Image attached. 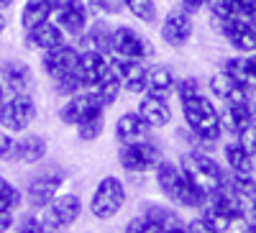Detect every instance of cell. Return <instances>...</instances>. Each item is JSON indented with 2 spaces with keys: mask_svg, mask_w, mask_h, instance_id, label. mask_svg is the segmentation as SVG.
<instances>
[{
  "mask_svg": "<svg viewBox=\"0 0 256 233\" xmlns=\"http://www.w3.org/2000/svg\"><path fill=\"white\" fill-rule=\"evenodd\" d=\"M180 105H182V118L187 123L190 134L200 141L202 149H208L212 144H220L223 128H220V113H218L216 100L205 92H200L195 98L182 100Z\"/></svg>",
  "mask_w": 256,
  "mask_h": 233,
  "instance_id": "obj_1",
  "label": "cell"
},
{
  "mask_svg": "<svg viewBox=\"0 0 256 233\" xmlns=\"http://www.w3.org/2000/svg\"><path fill=\"white\" fill-rule=\"evenodd\" d=\"M152 172H154L156 190L164 195V200H169L172 205L184 208V210H198L205 202V195L182 174V169H180L177 162L159 159Z\"/></svg>",
  "mask_w": 256,
  "mask_h": 233,
  "instance_id": "obj_2",
  "label": "cell"
},
{
  "mask_svg": "<svg viewBox=\"0 0 256 233\" xmlns=\"http://www.w3.org/2000/svg\"><path fill=\"white\" fill-rule=\"evenodd\" d=\"M180 169H182V174L195 184L200 192L208 198L212 195L216 190H220L226 184V169L223 164L216 159V156H210L205 149H192V152H182L180 156Z\"/></svg>",
  "mask_w": 256,
  "mask_h": 233,
  "instance_id": "obj_3",
  "label": "cell"
},
{
  "mask_svg": "<svg viewBox=\"0 0 256 233\" xmlns=\"http://www.w3.org/2000/svg\"><path fill=\"white\" fill-rule=\"evenodd\" d=\"M126 202H128L126 182L116 174H108L95 184L92 195H90V202H88V210H90V216L95 220H113L126 208Z\"/></svg>",
  "mask_w": 256,
  "mask_h": 233,
  "instance_id": "obj_4",
  "label": "cell"
},
{
  "mask_svg": "<svg viewBox=\"0 0 256 233\" xmlns=\"http://www.w3.org/2000/svg\"><path fill=\"white\" fill-rule=\"evenodd\" d=\"M38 118V105L31 92H8L0 102V128L8 134H26Z\"/></svg>",
  "mask_w": 256,
  "mask_h": 233,
  "instance_id": "obj_5",
  "label": "cell"
},
{
  "mask_svg": "<svg viewBox=\"0 0 256 233\" xmlns=\"http://www.w3.org/2000/svg\"><path fill=\"white\" fill-rule=\"evenodd\" d=\"M154 54H156V49H154L152 38H148L146 34H141V31L134 28L131 24H118V26H113L110 56L148 62V59H154Z\"/></svg>",
  "mask_w": 256,
  "mask_h": 233,
  "instance_id": "obj_6",
  "label": "cell"
},
{
  "mask_svg": "<svg viewBox=\"0 0 256 233\" xmlns=\"http://www.w3.org/2000/svg\"><path fill=\"white\" fill-rule=\"evenodd\" d=\"M159 159H164V154L159 149V144H154L152 138H144L136 144H120V149H118V164L128 174L152 172Z\"/></svg>",
  "mask_w": 256,
  "mask_h": 233,
  "instance_id": "obj_7",
  "label": "cell"
},
{
  "mask_svg": "<svg viewBox=\"0 0 256 233\" xmlns=\"http://www.w3.org/2000/svg\"><path fill=\"white\" fill-rule=\"evenodd\" d=\"M41 218H44L49 230H70L82 218V200L74 192H59L49 205L41 208Z\"/></svg>",
  "mask_w": 256,
  "mask_h": 233,
  "instance_id": "obj_8",
  "label": "cell"
},
{
  "mask_svg": "<svg viewBox=\"0 0 256 233\" xmlns=\"http://www.w3.org/2000/svg\"><path fill=\"white\" fill-rule=\"evenodd\" d=\"M159 36L169 49H184L195 36V16L187 13L184 8L166 10L159 26Z\"/></svg>",
  "mask_w": 256,
  "mask_h": 233,
  "instance_id": "obj_9",
  "label": "cell"
},
{
  "mask_svg": "<svg viewBox=\"0 0 256 233\" xmlns=\"http://www.w3.org/2000/svg\"><path fill=\"white\" fill-rule=\"evenodd\" d=\"M52 20L62 28V34L67 38H80L82 31L92 20V10L88 6V0H59Z\"/></svg>",
  "mask_w": 256,
  "mask_h": 233,
  "instance_id": "obj_10",
  "label": "cell"
},
{
  "mask_svg": "<svg viewBox=\"0 0 256 233\" xmlns=\"http://www.w3.org/2000/svg\"><path fill=\"white\" fill-rule=\"evenodd\" d=\"M210 24H212V28H216V34H220L233 49H238V54H254V49H256L254 20H244V18H216V16H210Z\"/></svg>",
  "mask_w": 256,
  "mask_h": 233,
  "instance_id": "obj_11",
  "label": "cell"
},
{
  "mask_svg": "<svg viewBox=\"0 0 256 233\" xmlns=\"http://www.w3.org/2000/svg\"><path fill=\"white\" fill-rule=\"evenodd\" d=\"M105 108L100 105V100L95 98L92 90H80L74 95H70L67 100H64L59 105V120L62 123H67V126H80L84 120H90L95 116H102Z\"/></svg>",
  "mask_w": 256,
  "mask_h": 233,
  "instance_id": "obj_12",
  "label": "cell"
},
{
  "mask_svg": "<svg viewBox=\"0 0 256 233\" xmlns=\"http://www.w3.org/2000/svg\"><path fill=\"white\" fill-rule=\"evenodd\" d=\"M77 62H80V49L72 44V41H64L62 46L41 52V70H44V74L52 82L77 72Z\"/></svg>",
  "mask_w": 256,
  "mask_h": 233,
  "instance_id": "obj_13",
  "label": "cell"
},
{
  "mask_svg": "<svg viewBox=\"0 0 256 233\" xmlns=\"http://www.w3.org/2000/svg\"><path fill=\"white\" fill-rule=\"evenodd\" d=\"M110 70L113 74L120 80V88L128 95H144L146 92V64L148 62H138V59H120V56H110Z\"/></svg>",
  "mask_w": 256,
  "mask_h": 233,
  "instance_id": "obj_14",
  "label": "cell"
},
{
  "mask_svg": "<svg viewBox=\"0 0 256 233\" xmlns=\"http://www.w3.org/2000/svg\"><path fill=\"white\" fill-rule=\"evenodd\" d=\"M64 182H67V174H62V172H46V174H41V177H34L26 187V192H24V200L34 208V210H41L44 205H49L59 192H62V187Z\"/></svg>",
  "mask_w": 256,
  "mask_h": 233,
  "instance_id": "obj_15",
  "label": "cell"
},
{
  "mask_svg": "<svg viewBox=\"0 0 256 233\" xmlns=\"http://www.w3.org/2000/svg\"><path fill=\"white\" fill-rule=\"evenodd\" d=\"M136 116L148 126V128H166L174 120V110L169 105L166 98H156V95H138V105H136Z\"/></svg>",
  "mask_w": 256,
  "mask_h": 233,
  "instance_id": "obj_16",
  "label": "cell"
},
{
  "mask_svg": "<svg viewBox=\"0 0 256 233\" xmlns=\"http://www.w3.org/2000/svg\"><path fill=\"white\" fill-rule=\"evenodd\" d=\"M208 90H210V98L218 100V102H244V100H251V90L244 88L241 82H236L230 74H226L223 70L210 74Z\"/></svg>",
  "mask_w": 256,
  "mask_h": 233,
  "instance_id": "obj_17",
  "label": "cell"
},
{
  "mask_svg": "<svg viewBox=\"0 0 256 233\" xmlns=\"http://www.w3.org/2000/svg\"><path fill=\"white\" fill-rule=\"evenodd\" d=\"M220 113V128L223 134H230L236 136L246 128L254 126V105L251 100H244V102H223V108H218Z\"/></svg>",
  "mask_w": 256,
  "mask_h": 233,
  "instance_id": "obj_18",
  "label": "cell"
},
{
  "mask_svg": "<svg viewBox=\"0 0 256 233\" xmlns=\"http://www.w3.org/2000/svg\"><path fill=\"white\" fill-rule=\"evenodd\" d=\"M110 36H113V26L105 18H95L88 24V28L82 31L77 41L80 52H100V54H110Z\"/></svg>",
  "mask_w": 256,
  "mask_h": 233,
  "instance_id": "obj_19",
  "label": "cell"
},
{
  "mask_svg": "<svg viewBox=\"0 0 256 233\" xmlns=\"http://www.w3.org/2000/svg\"><path fill=\"white\" fill-rule=\"evenodd\" d=\"M0 80L8 92H31L34 90V70L24 59H6L0 64Z\"/></svg>",
  "mask_w": 256,
  "mask_h": 233,
  "instance_id": "obj_20",
  "label": "cell"
},
{
  "mask_svg": "<svg viewBox=\"0 0 256 233\" xmlns=\"http://www.w3.org/2000/svg\"><path fill=\"white\" fill-rule=\"evenodd\" d=\"M108 72H110L108 54H100V52H80L77 77L82 80L84 88H92V84H98Z\"/></svg>",
  "mask_w": 256,
  "mask_h": 233,
  "instance_id": "obj_21",
  "label": "cell"
},
{
  "mask_svg": "<svg viewBox=\"0 0 256 233\" xmlns=\"http://www.w3.org/2000/svg\"><path fill=\"white\" fill-rule=\"evenodd\" d=\"M177 88V74L169 64H146V95L172 98Z\"/></svg>",
  "mask_w": 256,
  "mask_h": 233,
  "instance_id": "obj_22",
  "label": "cell"
},
{
  "mask_svg": "<svg viewBox=\"0 0 256 233\" xmlns=\"http://www.w3.org/2000/svg\"><path fill=\"white\" fill-rule=\"evenodd\" d=\"M223 156H226V166L230 169V174H241V177H256V156H251L244 146L230 138L223 144Z\"/></svg>",
  "mask_w": 256,
  "mask_h": 233,
  "instance_id": "obj_23",
  "label": "cell"
},
{
  "mask_svg": "<svg viewBox=\"0 0 256 233\" xmlns=\"http://www.w3.org/2000/svg\"><path fill=\"white\" fill-rule=\"evenodd\" d=\"M64 41H70V38L62 34V28L54 20H46V24H41L38 28L26 31V46L31 52H38V54L46 52V49H54V46H62Z\"/></svg>",
  "mask_w": 256,
  "mask_h": 233,
  "instance_id": "obj_24",
  "label": "cell"
},
{
  "mask_svg": "<svg viewBox=\"0 0 256 233\" xmlns=\"http://www.w3.org/2000/svg\"><path fill=\"white\" fill-rule=\"evenodd\" d=\"M56 6H59V0H26L24 8H20V28H24V34L52 20Z\"/></svg>",
  "mask_w": 256,
  "mask_h": 233,
  "instance_id": "obj_25",
  "label": "cell"
},
{
  "mask_svg": "<svg viewBox=\"0 0 256 233\" xmlns=\"http://www.w3.org/2000/svg\"><path fill=\"white\" fill-rule=\"evenodd\" d=\"M49 154V141L38 134H20L16 138V162L20 164H38Z\"/></svg>",
  "mask_w": 256,
  "mask_h": 233,
  "instance_id": "obj_26",
  "label": "cell"
},
{
  "mask_svg": "<svg viewBox=\"0 0 256 233\" xmlns=\"http://www.w3.org/2000/svg\"><path fill=\"white\" fill-rule=\"evenodd\" d=\"M113 134H116V141L118 144H136V141H144L148 138L152 128L134 113H123L116 118V126H113Z\"/></svg>",
  "mask_w": 256,
  "mask_h": 233,
  "instance_id": "obj_27",
  "label": "cell"
},
{
  "mask_svg": "<svg viewBox=\"0 0 256 233\" xmlns=\"http://www.w3.org/2000/svg\"><path fill=\"white\" fill-rule=\"evenodd\" d=\"M208 13L216 18H244L254 20L256 16V0H208Z\"/></svg>",
  "mask_w": 256,
  "mask_h": 233,
  "instance_id": "obj_28",
  "label": "cell"
},
{
  "mask_svg": "<svg viewBox=\"0 0 256 233\" xmlns=\"http://www.w3.org/2000/svg\"><path fill=\"white\" fill-rule=\"evenodd\" d=\"M223 72L230 74L236 82H241L244 88H248L254 92V84H256V59L254 54H236V56H228Z\"/></svg>",
  "mask_w": 256,
  "mask_h": 233,
  "instance_id": "obj_29",
  "label": "cell"
},
{
  "mask_svg": "<svg viewBox=\"0 0 256 233\" xmlns=\"http://www.w3.org/2000/svg\"><path fill=\"white\" fill-rule=\"evenodd\" d=\"M198 218L202 220V223H208L212 230H218V233H228L233 226H236L238 220L236 218H233L230 213H228V210H223L220 205H216V202H212V200H208L205 198V202L198 208Z\"/></svg>",
  "mask_w": 256,
  "mask_h": 233,
  "instance_id": "obj_30",
  "label": "cell"
},
{
  "mask_svg": "<svg viewBox=\"0 0 256 233\" xmlns=\"http://www.w3.org/2000/svg\"><path fill=\"white\" fill-rule=\"evenodd\" d=\"M141 216L148 218L152 223H156V226H162L164 230L177 228V226H184L182 216L177 213L174 208H169V205H164V202H144V205H141Z\"/></svg>",
  "mask_w": 256,
  "mask_h": 233,
  "instance_id": "obj_31",
  "label": "cell"
},
{
  "mask_svg": "<svg viewBox=\"0 0 256 233\" xmlns=\"http://www.w3.org/2000/svg\"><path fill=\"white\" fill-rule=\"evenodd\" d=\"M88 90H92V92H95V98L100 100L102 108H110V105H116V102H118V98L123 95L120 80L113 74V70H110L108 74H105L98 84H92V88H88Z\"/></svg>",
  "mask_w": 256,
  "mask_h": 233,
  "instance_id": "obj_32",
  "label": "cell"
},
{
  "mask_svg": "<svg viewBox=\"0 0 256 233\" xmlns=\"http://www.w3.org/2000/svg\"><path fill=\"white\" fill-rule=\"evenodd\" d=\"M123 10L131 13V18H136L138 24L152 26L159 20V6L156 0H123Z\"/></svg>",
  "mask_w": 256,
  "mask_h": 233,
  "instance_id": "obj_33",
  "label": "cell"
},
{
  "mask_svg": "<svg viewBox=\"0 0 256 233\" xmlns=\"http://www.w3.org/2000/svg\"><path fill=\"white\" fill-rule=\"evenodd\" d=\"M20 202H24V192H20V187H16L8 177L0 174V210H18Z\"/></svg>",
  "mask_w": 256,
  "mask_h": 233,
  "instance_id": "obj_34",
  "label": "cell"
},
{
  "mask_svg": "<svg viewBox=\"0 0 256 233\" xmlns=\"http://www.w3.org/2000/svg\"><path fill=\"white\" fill-rule=\"evenodd\" d=\"M74 128H77V138L80 141H98L102 136V131H105V113L95 116L90 120H84L80 126H74Z\"/></svg>",
  "mask_w": 256,
  "mask_h": 233,
  "instance_id": "obj_35",
  "label": "cell"
},
{
  "mask_svg": "<svg viewBox=\"0 0 256 233\" xmlns=\"http://www.w3.org/2000/svg\"><path fill=\"white\" fill-rule=\"evenodd\" d=\"M13 230L16 233H49L44 218H41L38 213H26L20 220L13 223Z\"/></svg>",
  "mask_w": 256,
  "mask_h": 233,
  "instance_id": "obj_36",
  "label": "cell"
},
{
  "mask_svg": "<svg viewBox=\"0 0 256 233\" xmlns=\"http://www.w3.org/2000/svg\"><path fill=\"white\" fill-rule=\"evenodd\" d=\"M54 90H56L59 95H64V98H70V95L84 90V84H82V80L77 77V72H72V74H67V77L54 80Z\"/></svg>",
  "mask_w": 256,
  "mask_h": 233,
  "instance_id": "obj_37",
  "label": "cell"
},
{
  "mask_svg": "<svg viewBox=\"0 0 256 233\" xmlns=\"http://www.w3.org/2000/svg\"><path fill=\"white\" fill-rule=\"evenodd\" d=\"M123 233H164V228L156 226V223H152L148 218H144V216L138 213V216H134L131 220L126 223Z\"/></svg>",
  "mask_w": 256,
  "mask_h": 233,
  "instance_id": "obj_38",
  "label": "cell"
},
{
  "mask_svg": "<svg viewBox=\"0 0 256 233\" xmlns=\"http://www.w3.org/2000/svg\"><path fill=\"white\" fill-rule=\"evenodd\" d=\"M88 6H90V10H95L100 18L123 13V0H88Z\"/></svg>",
  "mask_w": 256,
  "mask_h": 233,
  "instance_id": "obj_39",
  "label": "cell"
},
{
  "mask_svg": "<svg viewBox=\"0 0 256 233\" xmlns=\"http://www.w3.org/2000/svg\"><path fill=\"white\" fill-rule=\"evenodd\" d=\"M200 92H202V84H200V80H198V77H184V80H177L174 95L180 98V102H182V100H187V98H195V95H200Z\"/></svg>",
  "mask_w": 256,
  "mask_h": 233,
  "instance_id": "obj_40",
  "label": "cell"
},
{
  "mask_svg": "<svg viewBox=\"0 0 256 233\" xmlns=\"http://www.w3.org/2000/svg\"><path fill=\"white\" fill-rule=\"evenodd\" d=\"M0 162H16V136L0 131Z\"/></svg>",
  "mask_w": 256,
  "mask_h": 233,
  "instance_id": "obj_41",
  "label": "cell"
},
{
  "mask_svg": "<svg viewBox=\"0 0 256 233\" xmlns=\"http://www.w3.org/2000/svg\"><path fill=\"white\" fill-rule=\"evenodd\" d=\"M233 138H236L251 156H256V131H254V126H251V128H246V131H241V134H236Z\"/></svg>",
  "mask_w": 256,
  "mask_h": 233,
  "instance_id": "obj_42",
  "label": "cell"
},
{
  "mask_svg": "<svg viewBox=\"0 0 256 233\" xmlns=\"http://www.w3.org/2000/svg\"><path fill=\"white\" fill-rule=\"evenodd\" d=\"M184 230H187V233H218V230H212L208 223H202L200 218L187 220V223H184Z\"/></svg>",
  "mask_w": 256,
  "mask_h": 233,
  "instance_id": "obj_43",
  "label": "cell"
},
{
  "mask_svg": "<svg viewBox=\"0 0 256 233\" xmlns=\"http://www.w3.org/2000/svg\"><path fill=\"white\" fill-rule=\"evenodd\" d=\"M13 223H16V216L10 210H0V233H10Z\"/></svg>",
  "mask_w": 256,
  "mask_h": 233,
  "instance_id": "obj_44",
  "label": "cell"
},
{
  "mask_svg": "<svg viewBox=\"0 0 256 233\" xmlns=\"http://www.w3.org/2000/svg\"><path fill=\"white\" fill-rule=\"evenodd\" d=\"M180 8H184L187 13H192V16H195V13H200V10H205V3H208V0H180Z\"/></svg>",
  "mask_w": 256,
  "mask_h": 233,
  "instance_id": "obj_45",
  "label": "cell"
},
{
  "mask_svg": "<svg viewBox=\"0 0 256 233\" xmlns=\"http://www.w3.org/2000/svg\"><path fill=\"white\" fill-rule=\"evenodd\" d=\"M6 26H8V20H6V13H3V10H0V36H3V34H6Z\"/></svg>",
  "mask_w": 256,
  "mask_h": 233,
  "instance_id": "obj_46",
  "label": "cell"
},
{
  "mask_svg": "<svg viewBox=\"0 0 256 233\" xmlns=\"http://www.w3.org/2000/svg\"><path fill=\"white\" fill-rule=\"evenodd\" d=\"M13 3H16V0H0V10H8V8H13Z\"/></svg>",
  "mask_w": 256,
  "mask_h": 233,
  "instance_id": "obj_47",
  "label": "cell"
},
{
  "mask_svg": "<svg viewBox=\"0 0 256 233\" xmlns=\"http://www.w3.org/2000/svg\"><path fill=\"white\" fill-rule=\"evenodd\" d=\"M6 95H8V90H6V84H3V80H0V102L6 100Z\"/></svg>",
  "mask_w": 256,
  "mask_h": 233,
  "instance_id": "obj_48",
  "label": "cell"
},
{
  "mask_svg": "<svg viewBox=\"0 0 256 233\" xmlns=\"http://www.w3.org/2000/svg\"><path fill=\"white\" fill-rule=\"evenodd\" d=\"M164 233H187V230H184V226H177V228H169V230H164Z\"/></svg>",
  "mask_w": 256,
  "mask_h": 233,
  "instance_id": "obj_49",
  "label": "cell"
},
{
  "mask_svg": "<svg viewBox=\"0 0 256 233\" xmlns=\"http://www.w3.org/2000/svg\"><path fill=\"white\" fill-rule=\"evenodd\" d=\"M244 233H254V226H246V230Z\"/></svg>",
  "mask_w": 256,
  "mask_h": 233,
  "instance_id": "obj_50",
  "label": "cell"
}]
</instances>
